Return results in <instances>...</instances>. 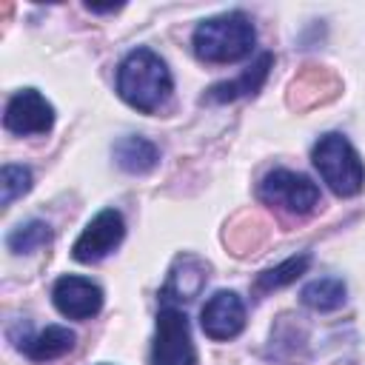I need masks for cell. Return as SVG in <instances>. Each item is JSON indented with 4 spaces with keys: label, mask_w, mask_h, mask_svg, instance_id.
Listing matches in <instances>:
<instances>
[{
    "label": "cell",
    "mask_w": 365,
    "mask_h": 365,
    "mask_svg": "<svg viewBox=\"0 0 365 365\" xmlns=\"http://www.w3.org/2000/svg\"><path fill=\"white\" fill-rule=\"evenodd\" d=\"M171 88V71L163 63V57L154 54L151 48H134L123 57L117 68V91L131 108L151 114L168 103Z\"/></svg>",
    "instance_id": "cell-1"
},
{
    "label": "cell",
    "mask_w": 365,
    "mask_h": 365,
    "mask_svg": "<svg viewBox=\"0 0 365 365\" xmlns=\"http://www.w3.org/2000/svg\"><path fill=\"white\" fill-rule=\"evenodd\" d=\"M274 57L271 54H259V60L245 68L237 80L231 83H217L208 88V100H217V103H225V100H237V97H248V94H257L268 77V68H271Z\"/></svg>",
    "instance_id": "cell-11"
},
{
    "label": "cell",
    "mask_w": 365,
    "mask_h": 365,
    "mask_svg": "<svg viewBox=\"0 0 365 365\" xmlns=\"http://www.w3.org/2000/svg\"><path fill=\"white\" fill-rule=\"evenodd\" d=\"M51 302L68 319H91L103 308V288L97 282H91L88 277L66 274L54 282Z\"/></svg>",
    "instance_id": "cell-8"
},
{
    "label": "cell",
    "mask_w": 365,
    "mask_h": 365,
    "mask_svg": "<svg viewBox=\"0 0 365 365\" xmlns=\"http://www.w3.org/2000/svg\"><path fill=\"white\" fill-rule=\"evenodd\" d=\"M205 262H200L197 257L185 254V257H177L171 271H168V282L163 288V299L165 302H174V299H194L200 294V288L205 285Z\"/></svg>",
    "instance_id": "cell-10"
},
{
    "label": "cell",
    "mask_w": 365,
    "mask_h": 365,
    "mask_svg": "<svg viewBox=\"0 0 365 365\" xmlns=\"http://www.w3.org/2000/svg\"><path fill=\"white\" fill-rule=\"evenodd\" d=\"M71 348H74V331H68L66 325H48L40 334H34L31 339L20 342V351L34 362L57 359V356L68 354Z\"/></svg>",
    "instance_id": "cell-12"
},
{
    "label": "cell",
    "mask_w": 365,
    "mask_h": 365,
    "mask_svg": "<svg viewBox=\"0 0 365 365\" xmlns=\"http://www.w3.org/2000/svg\"><path fill=\"white\" fill-rule=\"evenodd\" d=\"M200 325L208 339H234L245 328V305L234 291H217L200 311Z\"/></svg>",
    "instance_id": "cell-9"
},
{
    "label": "cell",
    "mask_w": 365,
    "mask_h": 365,
    "mask_svg": "<svg viewBox=\"0 0 365 365\" xmlns=\"http://www.w3.org/2000/svg\"><path fill=\"white\" fill-rule=\"evenodd\" d=\"M257 43L254 23L242 11H225L202 20L194 29V54L205 63H237L251 54Z\"/></svg>",
    "instance_id": "cell-2"
},
{
    "label": "cell",
    "mask_w": 365,
    "mask_h": 365,
    "mask_svg": "<svg viewBox=\"0 0 365 365\" xmlns=\"http://www.w3.org/2000/svg\"><path fill=\"white\" fill-rule=\"evenodd\" d=\"M3 123L11 134H46L54 125V108L37 88H23L9 97Z\"/></svg>",
    "instance_id": "cell-7"
},
{
    "label": "cell",
    "mask_w": 365,
    "mask_h": 365,
    "mask_svg": "<svg viewBox=\"0 0 365 365\" xmlns=\"http://www.w3.org/2000/svg\"><path fill=\"white\" fill-rule=\"evenodd\" d=\"M48 242H51V231H48V225L40 222V220H31V222H26V225H17V228L6 237V245H9L11 254H31V251H37V248H43V245H48Z\"/></svg>",
    "instance_id": "cell-16"
},
{
    "label": "cell",
    "mask_w": 365,
    "mask_h": 365,
    "mask_svg": "<svg viewBox=\"0 0 365 365\" xmlns=\"http://www.w3.org/2000/svg\"><path fill=\"white\" fill-rule=\"evenodd\" d=\"M345 282L339 277H319L311 279L302 288V305H308L311 311H336L345 302Z\"/></svg>",
    "instance_id": "cell-14"
},
{
    "label": "cell",
    "mask_w": 365,
    "mask_h": 365,
    "mask_svg": "<svg viewBox=\"0 0 365 365\" xmlns=\"http://www.w3.org/2000/svg\"><path fill=\"white\" fill-rule=\"evenodd\" d=\"M259 200L288 214H311L319 202V188L311 177L288 168H274L259 182Z\"/></svg>",
    "instance_id": "cell-5"
},
{
    "label": "cell",
    "mask_w": 365,
    "mask_h": 365,
    "mask_svg": "<svg viewBox=\"0 0 365 365\" xmlns=\"http://www.w3.org/2000/svg\"><path fill=\"white\" fill-rule=\"evenodd\" d=\"M308 265H311V254L288 257L285 262H279V265H274V268L262 271V274L257 277L254 288H257V291H274V288H282V285L294 282L299 274H305V271H308Z\"/></svg>",
    "instance_id": "cell-15"
},
{
    "label": "cell",
    "mask_w": 365,
    "mask_h": 365,
    "mask_svg": "<svg viewBox=\"0 0 365 365\" xmlns=\"http://www.w3.org/2000/svg\"><path fill=\"white\" fill-rule=\"evenodd\" d=\"M31 188V171L26 165H3L0 171V202L11 205Z\"/></svg>",
    "instance_id": "cell-17"
},
{
    "label": "cell",
    "mask_w": 365,
    "mask_h": 365,
    "mask_svg": "<svg viewBox=\"0 0 365 365\" xmlns=\"http://www.w3.org/2000/svg\"><path fill=\"white\" fill-rule=\"evenodd\" d=\"M125 237V220L117 208H103L100 214H94L88 220V225L83 228V234L74 240L71 245V257L83 265L100 262L106 259Z\"/></svg>",
    "instance_id": "cell-6"
},
{
    "label": "cell",
    "mask_w": 365,
    "mask_h": 365,
    "mask_svg": "<svg viewBox=\"0 0 365 365\" xmlns=\"http://www.w3.org/2000/svg\"><path fill=\"white\" fill-rule=\"evenodd\" d=\"M148 365H197V348L191 339L188 317L174 305H165L157 314Z\"/></svg>",
    "instance_id": "cell-4"
},
{
    "label": "cell",
    "mask_w": 365,
    "mask_h": 365,
    "mask_svg": "<svg viewBox=\"0 0 365 365\" xmlns=\"http://www.w3.org/2000/svg\"><path fill=\"white\" fill-rule=\"evenodd\" d=\"M114 160L123 171L128 174H145L157 165L160 160V151L154 143H148L145 137H123L117 145H114Z\"/></svg>",
    "instance_id": "cell-13"
},
{
    "label": "cell",
    "mask_w": 365,
    "mask_h": 365,
    "mask_svg": "<svg viewBox=\"0 0 365 365\" xmlns=\"http://www.w3.org/2000/svg\"><path fill=\"white\" fill-rule=\"evenodd\" d=\"M314 168L336 197H354L365 185V165L356 148L342 134H322L311 151Z\"/></svg>",
    "instance_id": "cell-3"
}]
</instances>
